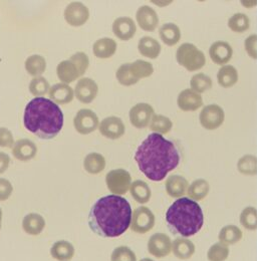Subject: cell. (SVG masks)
I'll use <instances>...</instances> for the list:
<instances>
[{
  "label": "cell",
  "mask_w": 257,
  "mask_h": 261,
  "mask_svg": "<svg viewBox=\"0 0 257 261\" xmlns=\"http://www.w3.org/2000/svg\"><path fill=\"white\" fill-rule=\"evenodd\" d=\"M111 261H137V257L128 247L120 246L113 251Z\"/></svg>",
  "instance_id": "ee69618b"
},
{
  "label": "cell",
  "mask_w": 257,
  "mask_h": 261,
  "mask_svg": "<svg viewBox=\"0 0 257 261\" xmlns=\"http://www.w3.org/2000/svg\"><path fill=\"white\" fill-rule=\"evenodd\" d=\"M238 171L244 175H256L257 159L253 155H245L237 163Z\"/></svg>",
  "instance_id": "74e56055"
},
{
  "label": "cell",
  "mask_w": 257,
  "mask_h": 261,
  "mask_svg": "<svg viewBox=\"0 0 257 261\" xmlns=\"http://www.w3.org/2000/svg\"><path fill=\"white\" fill-rule=\"evenodd\" d=\"M14 143L12 133L6 128H0V147L13 148Z\"/></svg>",
  "instance_id": "7dc6e473"
},
{
  "label": "cell",
  "mask_w": 257,
  "mask_h": 261,
  "mask_svg": "<svg viewBox=\"0 0 257 261\" xmlns=\"http://www.w3.org/2000/svg\"><path fill=\"white\" fill-rule=\"evenodd\" d=\"M217 80L221 87L226 89L231 88L238 81V72L234 66L224 65L219 69L217 73Z\"/></svg>",
  "instance_id": "f546056e"
},
{
  "label": "cell",
  "mask_w": 257,
  "mask_h": 261,
  "mask_svg": "<svg viewBox=\"0 0 257 261\" xmlns=\"http://www.w3.org/2000/svg\"><path fill=\"white\" fill-rule=\"evenodd\" d=\"M228 27L235 33H245L250 28V19L244 13H235L229 18Z\"/></svg>",
  "instance_id": "e575fe53"
},
{
  "label": "cell",
  "mask_w": 257,
  "mask_h": 261,
  "mask_svg": "<svg viewBox=\"0 0 257 261\" xmlns=\"http://www.w3.org/2000/svg\"><path fill=\"white\" fill-rule=\"evenodd\" d=\"M64 19L71 27L84 25L89 17V8L81 2H71L64 9Z\"/></svg>",
  "instance_id": "8fae6325"
},
{
  "label": "cell",
  "mask_w": 257,
  "mask_h": 261,
  "mask_svg": "<svg viewBox=\"0 0 257 261\" xmlns=\"http://www.w3.org/2000/svg\"><path fill=\"white\" fill-rule=\"evenodd\" d=\"M117 50V42L108 37L96 40L93 46L94 55L98 59H109L115 55Z\"/></svg>",
  "instance_id": "cb8c5ba5"
},
{
  "label": "cell",
  "mask_w": 257,
  "mask_h": 261,
  "mask_svg": "<svg viewBox=\"0 0 257 261\" xmlns=\"http://www.w3.org/2000/svg\"><path fill=\"white\" fill-rule=\"evenodd\" d=\"M166 221L173 233L184 238L199 232L204 223L203 211L200 205L190 198L177 199L167 210Z\"/></svg>",
  "instance_id": "277c9868"
},
{
  "label": "cell",
  "mask_w": 257,
  "mask_h": 261,
  "mask_svg": "<svg viewBox=\"0 0 257 261\" xmlns=\"http://www.w3.org/2000/svg\"><path fill=\"white\" fill-rule=\"evenodd\" d=\"M98 130L104 137L111 140H117L125 134L126 127L122 119L118 117H108L100 122Z\"/></svg>",
  "instance_id": "4fadbf2b"
},
{
  "label": "cell",
  "mask_w": 257,
  "mask_h": 261,
  "mask_svg": "<svg viewBox=\"0 0 257 261\" xmlns=\"http://www.w3.org/2000/svg\"><path fill=\"white\" fill-rule=\"evenodd\" d=\"M154 115V109L149 103L140 102L130 110V121L137 129H144L151 123Z\"/></svg>",
  "instance_id": "30bf717a"
},
{
  "label": "cell",
  "mask_w": 257,
  "mask_h": 261,
  "mask_svg": "<svg viewBox=\"0 0 257 261\" xmlns=\"http://www.w3.org/2000/svg\"><path fill=\"white\" fill-rule=\"evenodd\" d=\"M10 163V158L6 153L0 152V174L4 173L7 169Z\"/></svg>",
  "instance_id": "681fc988"
},
{
  "label": "cell",
  "mask_w": 257,
  "mask_h": 261,
  "mask_svg": "<svg viewBox=\"0 0 257 261\" xmlns=\"http://www.w3.org/2000/svg\"><path fill=\"white\" fill-rule=\"evenodd\" d=\"M209 190H210V186L206 180L197 179L189 186L187 192L190 199H192L194 201H199L204 199L207 196L209 193Z\"/></svg>",
  "instance_id": "836d02e7"
},
{
  "label": "cell",
  "mask_w": 257,
  "mask_h": 261,
  "mask_svg": "<svg viewBox=\"0 0 257 261\" xmlns=\"http://www.w3.org/2000/svg\"><path fill=\"white\" fill-rule=\"evenodd\" d=\"M245 49L247 55L253 59H257V35L256 34H251L245 39Z\"/></svg>",
  "instance_id": "bcb514c9"
},
{
  "label": "cell",
  "mask_w": 257,
  "mask_h": 261,
  "mask_svg": "<svg viewBox=\"0 0 257 261\" xmlns=\"http://www.w3.org/2000/svg\"><path fill=\"white\" fill-rule=\"evenodd\" d=\"M190 86L194 92L200 94L211 89L212 81L208 75L204 73H197L191 79Z\"/></svg>",
  "instance_id": "60d3db41"
},
{
  "label": "cell",
  "mask_w": 257,
  "mask_h": 261,
  "mask_svg": "<svg viewBox=\"0 0 257 261\" xmlns=\"http://www.w3.org/2000/svg\"><path fill=\"white\" fill-rule=\"evenodd\" d=\"M57 73H58V77L63 82V84H66V85L81 77V74L76 65L70 61H64L60 63L57 67Z\"/></svg>",
  "instance_id": "d4e9b609"
},
{
  "label": "cell",
  "mask_w": 257,
  "mask_h": 261,
  "mask_svg": "<svg viewBox=\"0 0 257 261\" xmlns=\"http://www.w3.org/2000/svg\"><path fill=\"white\" fill-rule=\"evenodd\" d=\"M178 107L185 112L196 111L203 105V99L201 95L194 92L192 89L184 90L180 93L178 99Z\"/></svg>",
  "instance_id": "d6986e66"
},
{
  "label": "cell",
  "mask_w": 257,
  "mask_h": 261,
  "mask_svg": "<svg viewBox=\"0 0 257 261\" xmlns=\"http://www.w3.org/2000/svg\"><path fill=\"white\" fill-rule=\"evenodd\" d=\"M172 127V121L169 118L162 115H154L150 123V129L160 135L170 132Z\"/></svg>",
  "instance_id": "f35d334b"
},
{
  "label": "cell",
  "mask_w": 257,
  "mask_h": 261,
  "mask_svg": "<svg viewBox=\"0 0 257 261\" xmlns=\"http://www.w3.org/2000/svg\"><path fill=\"white\" fill-rule=\"evenodd\" d=\"M136 24L131 17H119L113 23V33L121 40H130L136 34Z\"/></svg>",
  "instance_id": "e0dca14e"
},
{
  "label": "cell",
  "mask_w": 257,
  "mask_h": 261,
  "mask_svg": "<svg viewBox=\"0 0 257 261\" xmlns=\"http://www.w3.org/2000/svg\"><path fill=\"white\" fill-rule=\"evenodd\" d=\"M130 191L131 195L140 204H145L149 202L152 194L149 185L142 180L134 181L130 187Z\"/></svg>",
  "instance_id": "83f0119b"
},
{
  "label": "cell",
  "mask_w": 257,
  "mask_h": 261,
  "mask_svg": "<svg viewBox=\"0 0 257 261\" xmlns=\"http://www.w3.org/2000/svg\"><path fill=\"white\" fill-rule=\"evenodd\" d=\"M188 181L179 175H172L166 181V191L173 198H179L188 191Z\"/></svg>",
  "instance_id": "44dd1931"
},
{
  "label": "cell",
  "mask_w": 257,
  "mask_h": 261,
  "mask_svg": "<svg viewBox=\"0 0 257 261\" xmlns=\"http://www.w3.org/2000/svg\"><path fill=\"white\" fill-rule=\"evenodd\" d=\"M232 54L233 50L231 45L222 40L214 42L209 49L210 58L216 65H225L228 63L232 58Z\"/></svg>",
  "instance_id": "ac0fdd59"
},
{
  "label": "cell",
  "mask_w": 257,
  "mask_h": 261,
  "mask_svg": "<svg viewBox=\"0 0 257 261\" xmlns=\"http://www.w3.org/2000/svg\"><path fill=\"white\" fill-rule=\"evenodd\" d=\"M172 251L177 258L186 260L189 259L195 253V245L193 244L192 241L184 237L176 238L172 242Z\"/></svg>",
  "instance_id": "7402d4cb"
},
{
  "label": "cell",
  "mask_w": 257,
  "mask_h": 261,
  "mask_svg": "<svg viewBox=\"0 0 257 261\" xmlns=\"http://www.w3.org/2000/svg\"><path fill=\"white\" fill-rule=\"evenodd\" d=\"M50 255L57 260H70L74 255V247L68 241H57L50 248Z\"/></svg>",
  "instance_id": "484cf974"
},
{
  "label": "cell",
  "mask_w": 257,
  "mask_h": 261,
  "mask_svg": "<svg viewBox=\"0 0 257 261\" xmlns=\"http://www.w3.org/2000/svg\"><path fill=\"white\" fill-rule=\"evenodd\" d=\"M136 19L139 27L145 32H154L159 23L157 12L148 5H143L138 9Z\"/></svg>",
  "instance_id": "9a60e30c"
},
{
  "label": "cell",
  "mask_w": 257,
  "mask_h": 261,
  "mask_svg": "<svg viewBox=\"0 0 257 261\" xmlns=\"http://www.w3.org/2000/svg\"><path fill=\"white\" fill-rule=\"evenodd\" d=\"M131 71L137 80H140L150 76L154 72V67L148 62L138 60L131 64Z\"/></svg>",
  "instance_id": "d590c367"
},
{
  "label": "cell",
  "mask_w": 257,
  "mask_h": 261,
  "mask_svg": "<svg viewBox=\"0 0 257 261\" xmlns=\"http://www.w3.org/2000/svg\"><path fill=\"white\" fill-rule=\"evenodd\" d=\"M135 161L140 171L152 181H162L180 163V154L175 144L160 134H150L138 147Z\"/></svg>",
  "instance_id": "6da1fadb"
},
{
  "label": "cell",
  "mask_w": 257,
  "mask_h": 261,
  "mask_svg": "<svg viewBox=\"0 0 257 261\" xmlns=\"http://www.w3.org/2000/svg\"><path fill=\"white\" fill-rule=\"evenodd\" d=\"M75 130L82 135H88L98 128V118L96 114L89 109L80 110L73 119Z\"/></svg>",
  "instance_id": "9c48e42d"
},
{
  "label": "cell",
  "mask_w": 257,
  "mask_h": 261,
  "mask_svg": "<svg viewBox=\"0 0 257 261\" xmlns=\"http://www.w3.org/2000/svg\"><path fill=\"white\" fill-rule=\"evenodd\" d=\"M224 111L217 105L206 106L200 113V124L206 130L218 129L224 122Z\"/></svg>",
  "instance_id": "ba28073f"
},
{
  "label": "cell",
  "mask_w": 257,
  "mask_h": 261,
  "mask_svg": "<svg viewBox=\"0 0 257 261\" xmlns=\"http://www.w3.org/2000/svg\"><path fill=\"white\" fill-rule=\"evenodd\" d=\"M98 92L96 82L90 77L81 79L74 89V96L83 103H90L95 98Z\"/></svg>",
  "instance_id": "5bb4252c"
},
{
  "label": "cell",
  "mask_w": 257,
  "mask_h": 261,
  "mask_svg": "<svg viewBox=\"0 0 257 261\" xmlns=\"http://www.w3.org/2000/svg\"><path fill=\"white\" fill-rule=\"evenodd\" d=\"M132 216L127 199L114 194L105 196L93 205L89 214V225L102 238H115L128 230Z\"/></svg>",
  "instance_id": "7a4b0ae2"
},
{
  "label": "cell",
  "mask_w": 257,
  "mask_h": 261,
  "mask_svg": "<svg viewBox=\"0 0 257 261\" xmlns=\"http://www.w3.org/2000/svg\"><path fill=\"white\" fill-rule=\"evenodd\" d=\"M12 191H13L12 184L8 180L4 178H0V201L7 200L12 194Z\"/></svg>",
  "instance_id": "c3c4849f"
},
{
  "label": "cell",
  "mask_w": 257,
  "mask_h": 261,
  "mask_svg": "<svg viewBox=\"0 0 257 261\" xmlns=\"http://www.w3.org/2000/svg\"><path fill=\"white\" fill-rule=\"evenodd\" d=\"M25 69L34 77L40 76L46 69V62L43 57L38 55H33L25 61Z\"/></svg>",
  "instance_id": "1f68e13d"
},
{
  "label": "cell",
  "mask_w": 257,
  "mask_h": 261,
  "mask_svg": "<svg viewBox=\"0 0 257 261\" xmlns=\"http://www.w3.org/2000/svg\"><path fill=\"white\" fill-rule=\"evenodd\" d=\"M240 223L247 230L257 229V210L254 207H246L240 214Z\"/></svg>",
  "instance_id": "ab89813d"
},
{
  "label": "cell",
  "mask_w": 257,
  "mask_h": 261,
  "mask_svg": "<svg viewBox=\"0 0 257 261\" xmlns=\"http://www.w3.org/2000/svg\"><path fill=\"white\" fill-rule=\"evenodd\" d=\"M23 124L28 130L42 140L56 138L64 127V114L50 98H34L25 107Z\"/></svg>",
  "instance_id": "3957f363"
},
{
  "label": "cell",
  "mask_w": 257,
  "mask_h": 261,
  "mask_svg": "<svg viewBox=\"0 0 257 261\" xmlns=\"http://www.w3.org/2000/svg\"><path fill=\"white\" fill-rule=\"evenodd\" d=\"M228 255L229 248L221 242L213 244L207 252V258L209 261H225Z\"/></svg>",
  "instance_id": "7bdbcfd3"
},
{
  "label": "cell",
  "mask_w": 257,
  "mask_h": 261,
  "mask_svg": "<svg viewBox=\"0 0 257 261\" xmlns=\"http://www.w3.org/2000/svg\"><path fill=\"white\" fill-rule=\"evenodd\" d=\"M148 250L157 258L165 257L172 251V241L167 234L156 233L149 239Z\"/></svg>",
  "instance_id": "7c38bea8"
},
{
  "label": "cell",
  "mask_w": 257,
  "mask_h": 261,
  "mask_svg": "<svg viewBox=\"0 0 257 261\" xmlns=\"http://www.w3.org/2000/svg\"><path fill=\"white\" fill-rule=\"evenodd\" d=\"M70 62H72L74 65H76L81 76L85 74L87 71L89 65H90V60L89 57L85 53H76L73 56L70 57L69 59Z\"/></svg>",
  "instance_id": "f6af8a7d"
},
{
  "label": "cell",
  "mask_w": 257,
  "mask_h": 261,
  "mask_svg": "<svg viewBox=\"0 0 257 261\" xmlns=\"http://www.w3.org/2000/svg\"><path fill=\"white\" fill-rule=\"evenodd\" d=\"M1 222H2V210L0 208V229H1Z\"/></svg>",
  "instance_id": "f907efd6"
},
{
  "label": "cell",
  "mask_w": 257,
  "mask_h": 261,
  "mask_svg": "<svg viewBox=\"0 0 257 261\" xmlns=\"http://www.w3.org/2000/svg\"><path fill=\"white\" fill-rule=\"evenodd\" d=\"M116 76L118 82L125 87L133 86L139 82V80H137L131 71V64L121 65L116 72Z\"/></svg>",
  "instance_id": "b9f144b4"
},
{
  "label": "cell",
  "mask_w": 257,
  "mask_h": 261,
  "mask_svg": "<svg viewBox=\"0 0 257 261\" xmlns=\"http://www.w3.org/2000/svg\"><path fill=\"white\" fill-rule=\"evenodd\" d=\"M159 34L162 41L169 46L176 44L181 38L180 29L174 23L163 24L159 31Z\"/></svg>",
  "instance_id": "f1b7e54d"
},
{
  "label": "cell",
  "mask_w": 257,
  "mask_h": 261,
  "mask_svg": "<svg viewBox=\"0 0 257 261\" xmlns=\"http://www.w3.org/2000/svg\"><path fill=\"white\" fill-rule=\"evenodd\" d=\"M44 227L45 220L41 215L37 213H31L23 218L22 228L30 235L35 236L40 234Z\"/></svg>",
  "instance_id": "4316f807"
},
{
  "label": "cell",
  "mask_w": 257,
  "mask_h": 261,
  "mask_svg": "<svg viewBox=\"0 0 257 261\" xmlns=\"http://www.w3.org/2000/svg\"><path fill=\"white\" fill-rule=\"evenodd\" d=\"M155 225V216L147 207H139L133 212L131 229L139 234H144L150 231Z\"/></svg>",
  "instance_id": "52a82bcc"
},
{
  "label": "cell",
  "mask_w": 257,
  "mask_h": 261,
  "mask_svg": "<svg viewBox=\"0 0 257 261\" xmlns=\"http://www.w3.org/2000/svg\"><path fill=\"white\" fill-rule=\"evenodd\" d=\"M140 261H154L153 259H150V258H143V259H141Z\"/></svg>",
  "instance_id": "816d5d0a"
},
{
  "label": "cell",
  "mask_w": 257,
  "mask_h": 261,
  "mask_svg": "<svg viewBox=\"0 0 257 261\" xmlns=\"http://www.w3.org/2000/svg\"><path fill=\"white\" fill-rule=\"evenodd\" d=\"M48 96L57 105H66L73 99L74 92L68 85L60 83L50 88Z\"/></svg>",
  "instance_id": "ffe728a7"
},
{
  "label": "cell",
  "mask_w": 257,
  "mask_h": 261,
  "mask_svg": "<svg viewBox=\"0 0 257 261\" xmlns=\"http://www.w3.org/2000/svg\"><path fill=\"white\" fill-rule=\"evenodd\" d=\"M106 183L108 189L114 193V195H125L132 185V178L128 171L116 169L107 174Z\"/></svg>",
  "instance_id": "8992f818"
},
{
  "label": "cell",
  "mask_w": 257,
  "mask_h": 261,
  "mask_svg": "<svg viewBox=\"0 0 257 261\" xmlns=\"http://www.w3.org/2000/svg\"><path fill=\"white\" fill-rule=\"evenodd\" d=\"M242 238V232L235 225H227L221 229L219 233V241L225 245H233L239 242Z\"/></svg>",
  "instance_id": "d6a6232c"
},
{
  "label": "cell",
  "mask_w": 257,
  "mask_h": 261,
  "mask_svg": "<svg viewBox=\"0 0 257 261\" xmlns=\"http://www.w3.org/2000/svg\"><path fill=\"white\" fill-rule=\"evenodd\" d=\"M37 153L36 145L29 139H21L14 143L12 148L13 156L19 161H30L35 157Z\"/></svg>",
  "instance_id": "2e32d148"
},
{
  "label": "cell",
  "mask_w": 257,
  "mask_h": 261,
  "mask_svg": "<svg viewBox=\"0 0 257 261\" xmlns=\"http://www.w3.org/2000/svg\"><path fill=\"white\" fill-rule=\"evenodd\" d=\"M85 170L93 175L98 174L106 168V159L98 153H91L84 160Z\"/></svg>",
  "instance_id": "4dcf8cb0"
},
{
  "label": "cell",
  "mask_w": 257,
  "mask_h": 261,
  "mask_svg": "<svg viewBox=\"0 0 257 261\" xmlns=\"http://www.w3.org/2000/svg\"><path fill=\"white\" fill-rule=\"evenodd\" d=\"M138 49L143 57L155 60L160 55L161 45L159 41L155 38L150 36H144L139 40Z\"/></svg>",
  "instance_id": "603a6c76"
},
{
  "label": "cell",
  "mask_w": 257,
  "mask_h": 261,
  "mask_svg": "<svg viewBox=\"0 0 257 261\" xmlns=\"http://www.w3.org/2000/svg\"><path fill=\"white\" fill-rule=\"evenodd\" d=\"M49 84L43 76L32 79L30 84V92L35 98H43L44 95L49 93Z\"/></svg>",
  "instance_id": "8d00e7d4"
},
{
  "label": "cell",
  "mask_w": 257,
  "mask_h": 261,
  "mask_svg": "<svg viewBox=\"0 0 257 261\" xmlns=\"http://www.w3.org/2000/svg\"><path fill=\"white\" fill-rule=\"evenodd\" d=\"M177 63L189 71L197 70L203 67L206 59L204 54L192 43H183L176 53Z\"/></svg>",
  "instance_id": "5b68a950"
}]
</instances>
